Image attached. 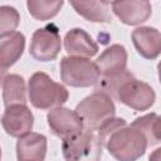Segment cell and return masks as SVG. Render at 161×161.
<instances>
[{
	"label": "cell",
	"instance_id": "obj_9",
	"mask_svg": "<svg viewBox=\"0 0 161 161\" xmlns=\"http://www.w3.org/2000/svg\"><path fill=\"white\" fill-rule=\"evenodd\" d=\"M1 125L8 135L19 138L31 131L34 116L26 104L10 106L1 116Z\"/></svg>",
	"mask_w": 161,
	"mask_h": 161
},
{
	"label": "cell",
	"instance_id": "obj_1",
	"mask_svg": "<svg viewBox=\"0 0 161 161\" xmlns=\"http://www.w3.org/2000/svg\"><path fill=\"white\" fill-rule=\"evenodd\" d=\"M103 143L117 161H136L148 146L146 137L138 130L127 125L112 131Z\"/></svg>",
	"mask_w": 161,
	"mask_h": 161
},
{
	"label": "cell",
	"instance_id": "obj_12",
	"mask_svg": "<svg viewBox=\"0 0 161 161\" xmlns=\"http://www.w3.org/2000/svg\"><path fill=\"white\" fill-rule=\"evenodd\" d=\"M64 49L69 57L87 59L97 54L98 44L86 30L73 28L64 36Z\"/></svg>",
	"mask_w": 161,
	"mask_h": 161
},
{
	"label": "cell",
	"instance_id": "obj_20",
	"mask_svg": "<svg viewBox=\"0 0 161 161\" xmlns=\"http://www.w3.org/2000/svg\"><path fill=\"white\" fill-rule=\"evenodd\" d=\"M132 78H135L133 77V74L130 72V70H125V72H122L121 74H118V75H114V77H109V78H99V80L97 82V87H96V91L97 92H103V93H106V94H108L111 98L113 97V98H116V94H117V91L119 89V87L125 83V82H127V80H130V79H132Z\"/></svg>",
	"mask_w": 161,
	"mask_h": 161
},
{
	"label": "cell",
	"instance_id": "obj_7",
	"mask_svg": "<svg viewBox=\"0 0 161 161\" xmlns=\"http://www.w3.org/2000/svg\"><path fill=\"white\" fill-rule=\"evenodd\" d=\"M116 99L132 109L146 111L155 103L156 93L148 83L132 78L119 87Z\"/></svg>",
	"mask_w": 161,
	"mask_h": 161
},
{
	"label": "cell",
	"instance_id": "obj_4",
	"mask_svg": "<svg viewBox=\"0 0 161 161\" xmlns=\"http://www.w3.org/2000/svg\"><path fill=\"white\" fill-rule=\"evenodd\" d=\"M62 153L65 161H99L102 142L96 132L83 130L80 133L63 140Z\"/></svg>",
	"mask_w": 161,
	"mask_h": 161
},
{
	"label": "cell",
	"instance_id": "obj_5",
	"mask_svg": "<svg viewBox=\"0 0 161 161\" xmlns=\"http://www.w3.org/2000/svg\"><path fill=\"white\" fill-rule=\"evenodd\" d=\"M60 79L70 87H91L99 80V70L94 62L86 58L64 57L59 64Z\"/></svg>",
	"mask_w": 161,
	"mask_h": 161
},
{
	"label": "cell",
	"instance_id": "obj_11",
	"mask_svg": "<svg viewBox=\"0 0 161 161\" xmlns=\"http://www.w3.org/2000/svg\"><path fill=\"white\" fill-rule=\"evenodd\" d=\"M112 11L126 25H138L145 23L152 14V6L146 0L113 1L111 3Z\"/></svg>",
	"mask_w": 161,
	"mask_h": 161
},
{
	"label": "cell",
	"instance_id": "obj_3",
	"mask_svg": "<svg viewBox=\"0 0 161 161\" xmlns=\"http://www.w3.org/2000/svg\"><path fill=\"white\" fill-rule=\"evenodd\" d=\"M83 122L84 130L97 132L116 114L112 98L103 92H93L83 98L74 109Z\"/></svg>",
	"mask_w": 161,
	"mask_h": 161
},
{
	"label": "cell",
	"instance_id": "obj_18",
	"mask_svg": "<svg viewBox=\"0 0 161 161\" xmlns=\"http://www.w3.org/2000/svg\"><path fill=\"white\" fill-rule=\"evenodd\" d=\"M131 126L146 137L148 146H153L160 142V117L156 113H148L138 117L131 123Z\"/></svg>",
	"mask_w": 161,
	"mask_h": 161
},
{
	"label": "cell",
	"instance_id": "obj_13",
	"mask_svg": "<svg viewBox=\"0 0 161 161\" xmlns=\"http://www.w3.org/2000/svg\"><path fill=\"white\" fill-rule=\"evenodd\" d=\"M132 43L137 53L145 59H156L161 50V34L156 28L138 26L132 34Z\"/></svg>",
	"mask_w": 161,
	"mask_h": 161
},
{
	"label": "cell",
	"instance_id": "obj_22",
	"mask_svg": "<svg viewBox=\"0 0 161 161\" xmlns=\"http://www.w3.org/2000/svg\"><path fill=\"white\" fill-rule=\"evenodd\" d=\"M0 161H1V148H0Z\"/></svg>",
	"mask_w": 161,
	"mask_h": 161
},
{
	"label": "cell",
	"instance_id": "obj_16",
	"mask_svg": "<svg viewBox=\"0 0 161 161\" xmlns=\"http://www.w3.org/2000/svg\"><path fill=\"white\" fill-rule=\"evenodd\" d=\"M73 9L92 23H111L112 15L109 13V1H70Z\"/></svg>",
	"mask_w": 161,
	"mask_h": 161
},
{
	"label": "cell",
	"instance_id": "obj_19",
	"mask_svg": "<svg viewBox=\"0 0 161 161\" xmlns=\"http://www.w3.org/2000/svg\"><path fill=\"white\" fill-rule=\"evenodd\" d=\"M62 0H28L26 6L29 14L35 19L40 21L49 20L54 18L59 10L63 6Z\"/></svg>",
	"mask_w": 161,
	"mask_h": 161
},
{
	"label": "cell",
	"instance_id": "obj_17",
	"mask_svg": "<svg viewBox=\"0 0 161 161\" xmlns=\"http://www.w3.org/2000/svg\"><path fill=\"white\" fill-rule=\"evenodd\" d=\"M3 101L6 107L26 104L25 80L19 74H8L3 80Z\"/></svg>",
	"mask_w": 161,
	"mask_h": 161
},
{
	"label": "cell",
	"instance_id": "obj_21",
	"mask_svg": "<svg viewBox=\"0 0 161 161\" xmlns=\"http://www.w3.org/2000/svg\"><path fill=\"white\" fill-rule=\"evenodd\" d=\"M20 23V15L14 6H0V38L14 33Z\"/></svg>",
	"mask_w": 161,
	"mask_h": 161
},
{
	"label": "cell",
	"instance_id": "obj_8",
	"mask_svg": "<svg viewBox=\"0 0 161 161\" xmlns=\"http://www.w3.org/2000/svg\"><path fill=\"white\" fill-rule=\"evenodd\" d=\"M47 121L50 131L62 140L80 133L84 127L75 111L67 107H57L48 112Z\"/></svg>",
	"mask_w": 161,
	"mask_h": 161
},
{
	"label": "cell",
	"instance_id": "obj_6",
	"mask_svg": "<svg viewBox=\"0 0 161 161\" xmlns=\"http://www.w3.org/2000/svg\"><path fill=\"white\" fill-rule=\"evenodd\" d=\"M60 47L62 40L59 30L54 24H49L33 33L29 53L38 62H50L58 57Z\"/></svg>",
	"mask_w": 161,
	"mask_h": 161
},
{
	"label": "cell",
	"instance_id": "obj_10",
	"mask_svg": "<svg viewBox=\"0 0 161 161\" xmlns=\"http://www.w3.org/2000/svg\"><path fill=\"white\" fill-rule=\"evenodd\" d=\"M127 58V50L121 44H112L104 49L94 62L99 70V78H109L125 72Z\"/></svg>",
	"mask_w": 161,
	"mask_h": 161
},
{
	"label": "cell",
	"instance_id": "obj_15",
	"mask_svg": "<svg viewBox=\"0 0 161 161\" xmlns=\"http://www.w3.org/2000/svg\"><path fill=\"white\" fill-rule=\"evenodd\" d=\"M25 36L20 31L10 33L0 38V69L6 70L13 67L23 55Z\"/></svg>",
	"mask_w": 161,
	"mask_h": 161
},
{
	"label": "cell",
	"instance_id": "obj_2",
	"mask_svg": "<svg viewBox=\"0 0 161 161\" xmlns=\"http://www.w3.org/2000/svg\"><path fill=\"white\" fill-rule=\"evenodd\" d=\"M30 103L38 109H53L62 107L69 97L68 89L54 82L47 73L35 72L28 83Z\"/></svg>",
	"mask_w": 161,
	"mask_h": 161
},
{
	"label": "cell",
	"instance_id": "obj_14",
	"mask_svg": "<svg viewBox=\"0 0 161 161\" xmlns=\"http://www.w3.org/2000/svg\"><path fill=\"white\" fill-rule=\"evenodd\" d=\"M47 137L36 132H29L19 137L16 142L18 161H44L47 155Z\"/></svg>",
	"mask_w": 161,
	"mask_h": 161
}]
</instances>
